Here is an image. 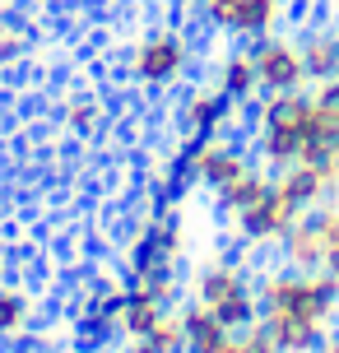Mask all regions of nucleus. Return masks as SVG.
Returning <instances> with one entry per match:
<instances>
[{"label": "nucleus", "instance_id": "nucleus-9", "mask_svg": "<svg viewBox=\"0 0 339 353\" xmlns=\"http://www.w3.org/2000/svg\"><path fill=\"white\" fill-rule=\"evenodd\" d=\"M181 330H186V353H218L232 335V330H223V321H218L205 302H196V307L181 316Z\"/></svg>", "mask_w": 339, "mask_h": 353}, {"label": "nucleus", "instance_id": "nucleus-12", "mask_svg": "<svg viewBox=\"0 0 339 353\" xmlns=\"http://www.w3.org/2000/svg\"><path fill=\"white\" fill-rule=\"evenodd\" d=\"M269 191H274V181H269V176L242 172L232 186H223V191H218V200H223V210H228V214H242V210H251L256 200H265Z\"/></svg>", "mask_w": 339, "mask_h": 353}, {"label": "nucleus", "instance_id": "nucleus-3", "mask_svg": "<svg viewBox=\"0 0 339 353\" xmlns=\"http://www.w3.org/2000/svg\"><path fill=\"white\" fill-rule=\"evenodd\" d=\"M200 14L214 19L218 28L260 37V33H269V23L279 19V0H205Z\"/></svg>", "mask_w": 339, "mask_h": 353}, {"label": "nucleus", "instance_id": "nucleus-15", "mask_svg": "<svg viewBox=\"0 0 339 353\" xmlns=\"http://www.w3.org/2000/svg\"><path fill=\"white\" fill-rule=\"evenodd\" d=\"M302 65H307V79H316V84L335 79V74H339V42H330V37L307 42V47H302Z\"/></svg>", "mask_w": 339, "mask_h": 353}, {"label": "nucleus", "instance_id": "nucleus-7", "mask_svg": "<svg viewBox=\"0 0 339 353\" xmlns=\"http://www.w3.org/2000/svg\"><path fill=\"white\" fill-rule=\"evenodd\" d=\"M181 168H191L196 176H205V181H209V186H218V191H223V186H232L242 172H251V168L237 159L232 149H218V144H209V140H200L196 149L186 154V163H181Z\"/></svg>", "mask_w": 339, "mask_h": 353}, {"label": "nucleus", "instance_id": "nucleus-13", "mask_svg": "<svg viewBox=\"0 0 339 353\" xmlns=\"http://www.w3.org/2000/svg\"><path fill=\"white\" fill-rule=\"evenodd\" d=\"M288 256L307 274L311 270H325V242H321V232H316V223H302V228L288 232Z\"/></svg>", "mask_w": 339, "mask_h": 353}, {"label": "nucleus", "instance_id": "nucleus-20", "mask_svg": "<svg viewBox=\"0 0 339 353\" xmlns=\"http://www.w3.org/2000/svg\"><path fill=\"white\" fill-rule=\"evenodd\" d=\"M19 52H23V37L19 33H0V61H14Z\"/></svg>", "mask_w": 339, "mask_h": 353}, {"label": "nucleus", "instance_id": "nucleus-1", "mask_svg": "<svg viewBox=\"0 0 339 353\" xmlns=\"http://www.w3.org/2000/svg\"><path fill=\"white\" fill-rule=\"evenodd\" d=\"M339 283L330 274H279L265 283V312H293V316L325 321L335 307Z\"/></svg>", "mask_w": 339, "mask_h": 353}, {"label": "nucleus", "instance_id": "nucleus-21", "mask_svg": "<svg viewBox=\"0 0 339 353\" xmlns=\"http://www.w3.org/2000/svg\"><path fill=\"white\" fill-rule=\"evenodd\" d=\"M125 353H163V349H158V344H154V339H135V344H130V349H125Z\"/></svg>", "mask_w": 339, "mask_h": 353}, {"label": "nucleus", "instance_id": "nucleus-14", "mask_svg": "<svg viewBox=\"0 0 339 353\" xmlns=\"http://www.w3.org/2000/svg\"><path fill=\"white\" fill-rule=\"evenodd\" d=\"M256 84H260L256 56H251V52H237L228 65H223V93H228L232 103H242V98H251V93H256Z\"/></svg>", "mask_w": 339, "mask_h": 353}, {"label": "nucleus", "instance_id": "nucleus-19", "mask_svg": "<svg viewBox=\"0 0 339 353\" xmlns=\"http://www.w3.org/2000/svg\"><path fill=\"white\" fill-rule=\"evenodd\" d=\"M93 117H98V107H93V103H74L70 107V125H74V130H89Z\"/></svg>", "mask_w": 339, "mask_h": 353}, {"label": "nucleus", "instance_id": "nucleus-11", "mask_svg": "<svg viewBox=\"0 0 339 353\" xmlns=\"http://www.w3.org/2000/svg\"><path fill=\"white\" fill-rule=\"evenodd\" d=\"M228 112H232V98L223 88H218V93H196L191 107H186V125H191L196 135H214L218 125L228 121Z\"/></svg>", "mask_w": 339, "mask_h": 353}, {"label": "nucleus", "instance_id": "nucleus-2", "mask_svg": "<svg viewBox=\"0 0 339 353\" xmlns=\"http://www.w3.org/2000/svg\"><path fill=\"white\" fill-rule=\"evenodd\" d=\"M251 56H256V70H260V88H269V93H298L307 84L302 47H293V42H260Z\"/></svg>", "mask_w": 339, "mask_h": 353}, {"label": "nucleus", "instance_id": "nucleus-23", "mask_svg": "<svg viewBox=\"0 0 339 353\" xmlns=\"http://www.w3.org/2000/svg\"><path fill=\"white\" fill-rule=\"evenodd\" d=\"M191 5H196V10H200V5H205V0H191Z\"/></svg>", "mask_w": 339, "mask_h": 353}, {"label": "nucleus", "instance_id": "nucleus-10", "mask_svg": "<svg viewBox=\"0 0 339 353\" xmlns=\"http://www.w3.org/2000/svg\"><path fill=\"white\" fill-rule=\"evenodd\" d=\"M167 316L163 312V302L154 298V293H144V288H135V293H125L121 302V330L130 339H144V335H154V325Z\"/></svg>", "mask_w": 339, "mask_h": 353}, {"label": "nucleus", "instance_id": "nucleus-18", "mask_svg": "<svg viewBox=\"0 0 339 353\" xmlns=\"http://www.w3.org/2000/svg\"><path fill=\"white\" fill-rule=\"evenodd\" d=\"M23 316H28V302H23V293H14V288H0V335L19 330V325H23Z\"/></svg>", "mask_w": 339, "mask_h": 353}, {"label": "nucleus", "instance_id": "nucleus-8", "mask_svg": "<svg viewBox=\"0 0 339 353\" xmlns=\"http://www.w3.org/2000/svg\"><path fill=\"white\" fill-rule=\"evenodd\" d=\"M330 176H335V172H325V168H316V163H302V159H298V163H288V168H284V176H279L274 186H279V191H284L298 210H307V205H316V200L325 195Z\"/></svg>", "mask_w": 339, "mask_h": 353}, {"label": "nucleus", "instance_id": "nucleus-6", "mask_svg": "<svg viewBox=\"0 0 339 353\" xmlns=\"http://www.w3.org/2000/svg\"><path fill=\"white\" fill-rule=\"evenodd\" d=\"M269 330V339L279 344V353H311L325 344V321L311 316H293V312H265L260 321Z\"/></svg>", "mask_w": 339, "mask_h": 353}, {"label": "nucleus", "instance_id": "nucleus-17", "mask_svg": "<svg viewBox=\"0 0 339 353\" xmlns=\"http://www.w3.org/2000/svg\"><path fill=\"white\" fill-rule=\"evenodd\" d=\"M242 288H247L242 274H232V270H209V274L200 279V302H205V307H218L223 298L242 293Z\"/></svg>", "mask_w": 339, "mask_h": 353}, {"label": "nucleus", "instance_id": "nucleus-4", "mask_svg": "<svg viewBox=\"0 0 339 353\" xmlns=\"http://www.w3.org/2000/svg\"><path fill=\"white\" fill-rule=\"evenodd\" d=\"M293 219H298V205L274 186L265 200H256L251 210L237 214V228H242V237H251V242H269V237H288V232H293Z\"/></svg>", "mask_w": 339, "mask_h": 353}, {"label": "nucleus", "instance_id": "nucleus-16", "mask_svg": "<svg viewBox=\"0 0 339 353\" xmlns=\"http://www.w3.org/2000/svg\"><path fill=\"white\" fill-rule=\"evenodd\" d=\"M209 312L223 321V330H247V325H256V298H251L247 288L232 293V298H223L218 307H209Z\"/></svg>", "mask_w": 339, "mask_h": 353}, {"label": "nucleus", "instance_id": "nucleus-22", "mask_svg": "<svg viewBox=\"0 0 339 353\" xmlns=\"http://www.w3.org/2000/svg\"><path fill=\"white\" fill-rule=\"evenodd\" d=\"M325 353H339V344H330V349H325Z\"/></svg>", "mask_w": 339, "mask_h": 353}, {"label": "nucleus", "instance_id": "nucleus-5", "mask_svg": "<svg viewBox=\"0 0 339 353\" xmlns=\"http://www.w3.org/2000/svg\"><path fill=\"white\" fill-rule=\"evenodd\" d=\"M181 65H186V42L177 33H158V37H149V42L135 47V74H140L144 84H163Z\"/></svg>", "mask_w": 339, "mask_h": 353}]
</instances>
